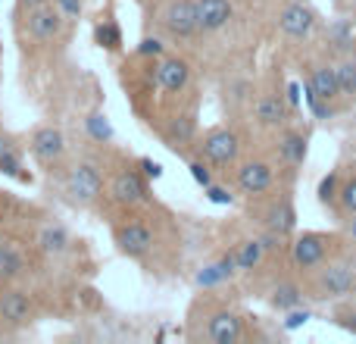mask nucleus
Wrapping results in <instances>:
<instances>
[{
    "label": "nucleus",
    "instance_id": "f257e3e1",
    "mask_svg": "<svg viewBox=\"0 0 356 344\" xmlns=\"http://www.w3.org/2000/svg\"><path fill=\"white\" fill-rule=\"evenodd\" d=\"M313 295L319 297V301H341V297L356 295V266L344 263V260L316 266Z\"/></svg>",
    "mask_w": 356,
    "mask_h": 344
},
{
    "label": "nucleus",
    "instance_id": "f03ea898",
    "mask_svg": "<svg viewBox=\"0 0 356 344\" xmlns=\"http://www.w3.org/2000/svg\"><path fill=\"white\" fill-rule=\"evenodd\" d=\"M197 154L200 160H207L209 166H232L241 154V138L228 125H216V129L203 132L197 138Z\"/></svg>",
    "mask_w": 356,
    "mask_h": 344
},
{
    "label": "nucleus",
    "instance_id": "7ed1b4c3",
    "mask_svg": "<svg viewBox=\"0 0 356 344\" xmlns=\"http://www.w3.org/2000/svg\"><path fill=\"white\" fill-rule=\"evenodd\" d=\"M244 335V322L234 310L228 307H213L207 313V322H203L200 332H191V338H203L213 344H234Z\"/></svg>",
    "mask_w": 356,
    "mask_h": 344
},
{
    "label": "nucleus",
    "instance_id": "20e7f679",
    "mask_svg": "<svg viewBox=\"0 0 356 344\" xmlns=\"http://www.w3.org/2000/svg\"><path fill=\"white\" fill-rule=\"evenodd\" d=\"M334 238L325 232H303L297 235V241L291 244V263L300 272H313L316 266H322L328 260V251H332Z\"/></svg>",
    "mask_w": 356,
    "mask_h": 344
},
{
    "label": "nucleus",
    "instance_id": "39448f33",
    "mask_svg": "<svg viewBox=\"0 0 356 344\" xmlns=\"http://www.w3.org/2000/svg\"><path fill=\"white\" fill-rule=\"evenodd\" d=\"M100 191H104V175H100V169L94 166V163H75V166L69 169L66 194L72 203L91 207V203L100 197Z\"/></svg>",
    "mask_w": 356,
    "mask_h": 344
},
{
    "label": "nucleus",
    "instance_id": "423d86ee",
    "mask_svg": "<svg viewBox=\"0 0 356 344\" xmlns=\"http://www.w3.org/2000/svg\"><path fill=\"white\" fill-rule=\"evenodd\" d=\"M110 197L122 207H138L150 197V185H147V175L138 169H119L110 182Z\"/></svg>",
    "mask_w": 356,
    "mask_h": 344
},
{
    "label": "nucleus",
    "instance_id": "0eeeda50",
    "mask_svg": "<svg viewBox=\"0 0 356 344\" xmlns=\"http://www.w3.org/2000/svg\"><path fill=\"white\" fill-rule=\"evenodd\" d=\"M25 22H29V35L35 38V41H56V38L63 35L66 16L60 13V6H56L54 0H47V3L31 6Z\"/></svg>",
    "mask_w": 356,
    "mask_h": 344
},
{
    "label": "nucleus",
    "instance_id": "6e6552de",
    "mask_svg": "<svg viewBox=\"0 0 356 344\" xmlns=\"http://www.w3.org/2000/svg\"><path fill=\"white\" fill-rule=\"evenodd\" d=\"M29 150L41 166H56V163L66 157V135L54 125H41V129L31 132Z\"/></svg>",
    "mask_w": 356,
    "mask_h": 344
},
{
    "label": "nucleus",
    "instance_id": "1a4fd4ad",
    "mask_svg": "<svg viewBox=\"0 0 356 344\" xmlns=\"http://www.w3.org/2000/svg\"><path fill=\"white\" fill-rule=\"evenodd\" d=\"M113 241L125 257H144L154 247V232L144 222H122L113 228Z\"/></svg>",
    "mask_w": 356,
    "mask_h": 344
},
{
    "label": "nucleus",
    "instance_id": "9d476101",
    "mask_svg": "<svg viewBox=\"0 0 356 344\" xmlns=\"http://www.w3.org/2000/svg\"><path fill=\"white\" fill-rule=\"evenodd\" d=\"M163 141H166L169 150H175L178 157H188L191 148H197V119L194 113H181L163 132Z\"/></svg>",
    "mask_w": 356,
    "mask_h": 344
},
{
    "label": "nucleus",
    "instance_id": "9b49d317",
    "mask_svg": "<svg viewBox=\"0 0 356 344\" xmlns=\"http://www.w3.org/2000/svg\"><path fill=\"white\" fill-rule=\"evenodd\" d=\"M272 185H275V169L266 160H247L238 166V188L244 194H250V197L266 194Z\"/></svg>",
    "mask_w": 356,
    "mask_h": 344
},
{
    "label": "nucleus",
    "instance_id": "f8f14e48",
    "mask_svg": "<svg viewBox=\"0 0 356 344\" xmlns=\"http://www.w3.org/2000/svg\"><path fill=\"white\" fill-rule=\"evenodd\" d=\"M253 119H257L263 129H278V125H284L291 119V104L284 94H259L257 104H253Z\"/></svg>",
    "mask_w": 356,
    "mask_h": 344
},
{
    "label": "nucleus",
    "instance_id": "ddd939ff",
    "mask_svg": "<svg viewBox=\"0 0 356 344\" xmlns=\"http://www.w3.org/2000/svg\"><path fill=\"white\" fill-rule=\"evenodd\" d=\"M163 25L172 31L175 38H191L197 35V0H172L163 13Z\"/></svg>",
    "mask_w": 356,
    "mask_h": 344
},
{
    "label": "nucleus",
    "instance_id": "4468645a",
    "mask_svg": "<svg viewBox=\"0 0 356 344\" xmlns=\"http://www.w3.org/2000/svg\"><path fill=\"white\" fill-rule=\"evenodd\" d=\"M278 29L284 31L288 38H309L316 29V10L307 3H288L282 10V16H278Z\"/></svg>",
    "mask_w": 356,
    "mask_h": 344
},
{
    "label": "nucleus",
    "instance_id": "2eb2a0df",
    "mask_svg": "<svg viewBox=\"0 0 356 344\" xmlns=\"http://www.w3.org/2000/svg\"><path fill=\"white\" fill-rule=\"evenodd\" d=\"M266 228H269L272 235H278V238H284V235H291L297 228V210H294V201H291V194H278L275 201L266 207Z\"/></svg>",
    "mask_w": 356,
    "mask_h": 344
},
{
    "label": "nucleus",
    "instance_id": "dca6fc26",
    "mask_svg": "<svg viewBox=\"0 0 356 344\" xmlns=\"http://www.w3.org/2000/svg\"><path fill=\"white\" fill-rule=\"evenodd\" d=\"M191 81V66L181 60V56H160L156 60V85L169 94L184 91Z\"/></svg>",
    "mask_w": 356,
    "mask_h": 344
},
{
    "label": "nucleus",
    "instance_id": "f3484780",
    "mask_svg": "<svg viewBox=\"0 0 356 344\" xmlns=\"http://www.w3.org/2000/svg\"><path fill=\"white\" fill-rule=\"evenodd\" d=\"M307 91H313L316 97L328 100V104H334V100L341 97V88H338V72H334L332 63H313L309 66V75H307Z\"/></svg>",
    "mask_w": 356,
    "mask_h": 344
},
{
    "label": "nucleus",
    "instance_id": "a211bd4d",
    "mask_svg": "<svg viewBox=\"0 0 356 344\" xmlns=\"http://www.w3.org/2000/svg\"><path fill=\"white\" fill-rule=\"evenodd\" d=\"M232 0H197V29L219 31L232 19Z\"/></svg>",
    "mask_w": 356,
    "mask_h": 344
},
{
    "label": "nucleus",
    "instance_id": "6ab92c4d",
    "mask_svg": "<svg viewBox=\"0 0 356 344\" xmlns=\"http://www.w3.org/2000/svg\"><path fill=\"white\" fill-rule=\"evenodd\" d=\"M0 313H3V320L16 322V326H25V322L35 320V307H31L29 295H22L16 288H0Z\"/></svg>",
    "mask_w": 356,
    "mask_h": 344
},
{
    "label": "nucleus",
    "instance_id": "aec40b11",
    "mask_svg": "<svg viewBox=\"0 0 356 344\" xmlns=\"http://www.w3.org/2000/svg\"><path fill=\"white\" fill-rule=\"evenodd\" d=\"M234 272H238V263H234V251H232V253H225V257H219L216 263L203 266V269L194 276V285L197 288H216V285L234 279Z\"/></svg>",
    "mask_w": 356,
    "mask_h": 344
},
{
    "label": "nucleus",
    "instance_id": "412c9836",
    "mask_svg": "<svg viewBox=\"0 0 356 344\" xmlns=\"http://www.w3.org/2000/svg\"><path fill=\"white\" fill-rule=\"evenodd\" d=\"M307 144L309 138L303 135V132H284L282 138H278V160H282V166L288 169H297L303 166V160H307Z\"/></svg>",
    "mask_w": 356,
    "mask_h": 344
},
{
    "label": "nucleus",
    "instance_id": "4be33fe9",
    "mask_svg": "<svg viewBox=\"0 0 356 344\" xmlns=\"http://www.w3.org/2000/svg\"><path fill=\"white\" fill-rule=\"evenodd\" d=\"M266 257V241L263 238H247L234 247V263H238V272H253Z\"/></svg>",
    "mask_w": 356,
    "mask_h": 344
},
{
    "label": "nucleus",
    "instance_id": "5701e85b",
    "mask_svg": "<svg viewBox=\"0 0 356 344\" xmlns=\"http://www.w3.org/2000/svg\"><path fill=\"white\" fill-rule=\"evenodd\" d=\"M269 304H272V310H278V313H288V310H294L303 304V288L297 282H278L269 295Z\"/></svg>",
    "mask_w": 356,
    "mask_h": 344
},
{
    "label": "nucleus",
    "instance_id": "b1692460",
    "mask_svg": "<svg viewBox=\"0 0 356 344\" xmlns=\"http://www.w3.org/2000/svg\"><path fill=\"white\" fill-rule=\"evenodd\" d=\"M325 38H328V44H332L334 50H341V54H353V47H356V25L350 22V19H334V22L328 25Z\"/></svg>",
    "mask_w": 356,
    "mask_h": 344
},
{
    "label": "nucleus",
    "instance_id": "393cba45",
    "mask_svg": "<svg viewBox=\"0 0 356 344\" xmlns=\"http://www.w3.org/2000/svg\"><path fill=\"white\" fill-rule=\"evenodd\" d=\"M38 244H41L44 253H66L69 244H72V238H69V232L63 226H44L41 235H38Z\"/></svg>",
    "mask_w": 356,
    "mask_h": 344
},
{
    "label": "nucleus",
    "instance_id": "a878e982",
    "mask_svg": "<svg viewBox=\"0 0 356 344\" xmlns=\"http://www.w3.org/2000/svg\"><path fill=\"white\" fill-rule=\"evenodd\" d=\"M25 269V257L16 244H0V279L10 282V279L22 276Z\"/></svg>",
    "mask_w": 356,
    "mask_h": 344
},
{
    "label": "nucleus",
    "instance_id": "bb28decb",
    "mask_svg": "<svg viewBox=\"0 0 356 344\" xmlns=\"http://www.w3.org/2000/svg\"><path fill=\"white\" fill-rule=\"evenodd\" d=\"M94 44L110 50V54H116V50L122 47V29H119L113 19H104V22L94 25Z\"/></svg>",
    "mask_w": 356,
    "mask_h": 344
},
{
    "label": "nucleus",
    "instance_id": "cd10ccee",
    "mask_svg": "<svg viewBox=\"0 0 356 344\" xmlns=\"http://www.w3.org/2000/svg\"><path fill=\"white\" fill-rule=\"evenodd\" d=\"M334 72H338L341 97H356V54L341 56V63L334 66Z\"/></svg>",
    "mask_w": 356,
    "mask_h": 344
},
{
    "label": "nucleus",
    "instance_id": "c85d7f7f",
    "mask_svg": "<svg viewBox=\"0 0 356 344\" xmlns=\"http://www.w3.org/2000/svg\"><path fill=\"white\" fill-rule=\"evenodd\" d=\"M0 172L10 178H19V182H31L29 172H22V157H19V150L13 148V144H6V148L0 150Z\"/></svg>",
    "mask_w": 356,
    "mask_h": 344
},
{
    "label": "nucleus",
    "instance_id": "c756f323",
    "mask_svg": "<svg viewBox=\"0 0 356 344\" xmlns=\"http://www.w3.org/2000/svg\"><path fill=\"white\" fill-rule=\"evenodd\" d=\"M85 129H88V135H91L94 141H100V144L113 141V125H110V119H106V113L94 110L91 116L85 119Z\"/></svg>",
    "mask_w": 356,
    "mask_h": 344
},
{
    "label": "nucleus",
    "instance_id": "7c9ffc66",
    "mask_svg": "<svg viewBox=\"0 0 356 344\" xmlns=\"http://www.w3.org/2000/svg\"><path fill=\"white\" fill-rule=\"evenodd\" d=\"M338 194H341V175H338V172H328V175H322L319 188H316V197H319L322 207H332V203H338Z\"/></svg>",
    "mask_w": 356,
    "mask_h": 344
},
{
    "label": "nucleus",
    "instance_id": "2f4dec72",
    "mask_svg": "<svg viewBox=\"0 0 356 344\" xmlns=\"http://www.w3.org/2000/svg\"><path fill=\"white\" fill-rule=\"evenodd\" d=\"M338 203L347 210V213H356V175H353V178H347V182L341 185Z\"/></svg>",
    "mask_w": 356,
    "mask_h": 344
},
{
    "label": "nucleus",
    "instance_id": "473e14b6",
    "mask_svg": "<svg viewBox=\"0 0 356 344\" xmlns=\"http://www.w3.org/2000/svg\"><path fill=\"white\" fill-rule=\"evenodd\" d=\"M203 194H207L209 203H219V207H228V203H234V194L228 188H222V185H207V188H203Z\"/></svg>",
    "mask_w": 356,
    "mask_h": 344
},
{
    "label": "nucleus",
    "instance_id": "72a5a7b5",
    "mask_svg": "<svg viewBox=\"0 0 356 344\" xmlns=\"http://www.w3.org/2000/svg\"><path fill=\"white\" fill-rule=\"evenodd\" d=\"M303 91H307V88H303ZM307 107L309 110H313V116L316 119H332V104H328V100H322V97H316L313 91H307Z\"/></svg>",
    "mask_w": 356,
    "mask_h": 344
},
{
    "label": "nucleus",
    "instance_id": "f704fd0d",
    "mask_svg": "<svg viewBox=\"0 0 356 344\" xmlns=\"http://www.w3.org/2000/svg\"><path fill=\"white\" fill-rule=\"evenodd\" d=\"M309 320H313V313H309V310L294 307V310H288V316H284V329H288V332H294V329L307 326Z\"/></svg>",
    "mask_w": 356,
    "mask_h": 344
},
{
    "label": "nucleus",
    "instance_id": "c9c22d12",
    "mask_svg": "<svg viewBox=\"0 0 356 344\" xmlns=\"http://www.w3.org/2000/svg\"><path fill=\"white\" fill-rule=\"evenodd\" d=\"M188 169H191V175H194L197 185H203V188H207V185H213V169H209L207 160H194Z\"/></svg>",
    "mask_w": 356,
    "mask_h": 344
},
{
    "label": "nucleus",
    "instance_id": "e433bc0d",
    "mask_svg": "<svg viewBox=\"0 0 356 344\" xmlns=\"http://www.w3.org/2000/svg\"><path fill=\"white\" fill-rule=\"evenodd\" d=\"M56 6H60V13L66 19H79L81 10H85V0H54Z\"/></svg>",
    "mask_w": 356,
    "mask_h": 344
},
{
    "label": "nucleus",
    "instance_id": "4c0bfd02",
    "mask_svg": "<svg viewBox=\"0 0 356 344\" xmlns=\"http://www.w3.org/2000/svg\"><path fill=\"white\" fill-rule=\"evenodd\" d=\"M138 56H147V60H154V56H163V44L156 41V38H144V41L138 44Z\"/></svg>",
    "mask_w": 356,
    "mask_h": 344
},
{
    "label": "nucleus",
    "instance_id": "58836bf2",
    "mask_svg": "<svg viewBox=\"0 0 356 344\" xmlns=\"http://www.w3.org/2000/svg\"><path fill=\"white\" fill-rule=\"evenodd\" d=\"M138 166H141V172H144L147 178H160V175H163V163L150 160V157H141V160H138Z\"/></svg>",
    "mask_w": 356,
    "mask_h": 344
},
{
    "label": "nucleus",
    "instance_id": "ea45409f",
    "mask_svg": "<svg viewBox=\"0 0 356 344\" xmlns=\"http://www.w3.org/2000/svg\"><path fill=\"white\" fill-rule=\"evenodd\" d=\"M338 326L356 335V310H353V313H338Z\"/></svg>",
    "mask_w": 356,
    "mask_h": 344
},
{
    "label": "nucleus",
    "instance_id": "a19ab883",
    "mask_svg": "<svg viewBox=\"0 0 356 344\" xmlns=\"http://www.w3.org/2000/svg\"><path fill=\"white\" fill-rule=\"evenodd\" d=\"M284 97H288L291 107H297V104H300V85H297V81H291V85H288V94H284Z\"/></svg>",
    "mask_w": 356,
    "mask_h": 344
},
{
    "label": "nucleus",
    "instance_id": "79ce46f5",
    "mask_svg": "<svg viewBox=\"0 0 356 344\" xmlns=\"http://www.w3.org/2000/svg\"><path fill=\"white\" fill-rule=\"evenodd\" d=\"M38 3H47V0H19V6H22V10H31V6H38Z\"/></svg>",
    "mask_w": 356,
    "mask_h": 344
},
{
    "label": "nucleus",
    "instance_id": "37998d69",
    "mask_svg": "<svg viewBox=\"0 0 356 344\" xmlns=\"http://www.w3.org/2000/svg\"><path fill=\"white\" fill-rule=\"evenodd\" d=\"M350 238L356 241V213H353V219H350Z\"/></svg>",
    "mask_w": 356,
    "mask_h": 344
},
{
    "label": "nucleus",
    "instance_id": "c03bdc74",
    "mask_svg": "<svg viewBox=\"0 0 356 344\" xmlns=\"http://www.w3.org/2000/svg\"><path fill=\"white\" fill-rule=\"evenodd\" d=\"M6 144H10V141H6V135H3V132H0V150H3Z\"/></svg>",
    "mask_w": 356,
    "mask_h": 344
}]
</instances>
